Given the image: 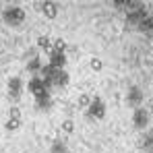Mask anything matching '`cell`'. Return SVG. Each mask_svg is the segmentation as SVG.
Masks as SVG:
<instances>
[{"mask_svg": "<svg viewBox=\"0 0 153 153\" xmlns=\"http://www.w3.org/2000/svg\"><path fill=\"white\" fill-rule=\"evenodd\" d=\"M2 17H4V23H6V25L19 27L25 21V10L19 8V6H10V8H6V10L2 13Z\"/></svg>", "mask_w": 153, "mask_h": 153, "instance_id": "1", "label": "cell"}, {"mask_svg": "<svg viewBox=\"0 0 153 153\" xmlns=\"http://www.w3.org/2000/svg\"><path fill=\"white\" fill-rule=\"evenodd\" d=\"M87 114H89L91 118H103V116H105V103H103L100 97H93L91 103H89V108H87Z\"/></svg>", "mask_w": 153, "mask_h": 153, "instance_id": "2", "label": "cell"}, {"mask_svg": "<svg viewBox=\"0 0 153 153\" xmlns=\"http://www.w3.org/2000/svg\"><path fill=\"white\" fill-rule=\"evenodd\" d=\"M21 93H23V81L19 76H10L8 79V97L17 102L21 97Z\"/></svg>", "mask_w": 153, "mask_h": 153, "instance_id": "3", "label": "cell"}, {"mask_svg": "<svg viewBox=\"0 0 153 153\" xmlns=\"http://www.w3.org/2000/svg\"><path fill=\"white\" fill-rule=\"evenodd\" d=\"M147 17V10H145V6H139V8H132V10H128V15H126V21L130 23V25H139L143 19Z\"/></svg>", "mask_w": 153, "mask_h": 153, "instance_id": "4", "label": "cell"}, {"mask_svg": "<svg viewBox=\"0 0 153 153\" xmlns=\"http://www.w3.org/2000/svg\"><path fill=\"white\" fill-rule=\"evenodd\" d=\"M132 122L137 128H145L149 122V114L143 110V108H134V114H132Z\"/></svg>", "mask_w": 153, "mask_h": 153, "instance_id": "5", "label": "cell"}, {"mask_svg": "<svg viewBox=\"0 0 153 153\" xmlns=\"http://www.w3.org/2000/svg\"><path fill=\"white\" fill-rule=\"evenodd\" d=\"M50 64L54 68H64L66 66V54L58 52V50H52L50 52Z\"/></svg>", "mask_w": 153, "mask_h": 153, "instance_id": "6", "label": "cell"}, {"mask_svg": "<svg viewBox=\"0 0 153 153\" xmlns=\"http://www.w3.org/2000/svg\"><path fill=\"white\" fill-rule=\"evenodd\" d=\"M42 10H44V17H48V19H56L58 17V4L54 2V0H44V4H42Z\"/></svg>", "mask_w": 153, "mask_h": 153, "instance_id": "7", "label": "cell"}, {"mask_svg": "<svg viewBox=\"0 0 153 153\" xmlns=\"http://www.w3.org/2000/svg\"><path fill=\"white\" fill-rule=\"evenodd\" d=\"M126 100H128V103H130V105L139 108V105L143 103V91H141L139 87H130V89H128Z\"/></svg>", "mask_w": 153, "mask_h": 153, "instance_id": "8", "label": "cell"}, {"mask_svg": "<svg viewBox=\"0 0 153 153\" xmlns=\"http://www.w3.org/2000/svg\"><path fill=\"white\" fill-rule=\"evenodd\" d=\"M27 89L35 95V93H39V91H44V89H50L46 83H44V79H39V76H33L29 83H27Z\"/></svg>", "mask_w": 153, "mask_h": 153, "instance_id": "9", "label": "cell"}, {"mask_svg": "<svg viewBox=\"0 0 153 153\" xmlns=\"http://www.w3.org/2000/svg\"><path fill=\"white\" fill-rule=\"evenodd\" d=\"M68 73L64 71V68H56V73H54V85L56 87H64V85H68Z\"/></svg>", "mask_w": 153, "mask_h": 153, "instance_id": "10", "label": "cell"}, {"mask_svg": "<svg viewBox=\"0 0 153 153\" xmlns=\"http://www.w3.org/2000/svg\"><path fill=\"white\" fill-rule=\"evenodd\" d=\"M137 27H139V31H143V33H147V35H153V17L147 15Z\"/></svg>", "mask_w": 153, "mask_h": 153, "instance_id": "11", "label": "cell"}, {"mask_svg": "<svg viewBox=\"0 0 153 153\" xmlns=\"http://www.w3.org/2000/svg\"><path fill=\"white\" fill-rule=\"evenodd\" d=\"M37 46H39V48H42L44 52H52V50H54V46H52V39H50V37H46V35L37 37Z\"/></svg>", "mask_w": 153, "mask_h": 153, "instance_id": "12", "label": "cell"}, {"mask_svg": "<svg viewBox=\"0 0 153 153\" xmlns=\"http://www.w3.org/2000/svg\"><path fill=\"white\" fill-rule=\"evenodd\" d=\"M42 66H44V64H42V60H39V58H31V60H29V64H27V71L35 75V73H39V71H42Z\"/></svg>", "mask_w": 153, "mask_h": 153, "instance_id": "13", "label": "cell"}, {"mask_svg": "<svg viewBox=\"0 0 153 153\" xmlns=\"http://www.w3.org/2000/svg\"><path fill=\"white\" fill-rule=\"evenodd\" d=\"M141 147H143L145 151H153V134H145V137H143Z\"/></svg>", "mask_w": 153, "mask_h": 153, "instance_id": "14", "label": "cell"}, {"mask_svg": "<svg viewBox=\"0 0 153 153\" xmlns=\"http://www.w3.org/2000/svg\"><path fill=\"white\" fill-rule=\"evenodd\" d=\"M52 153H68V149L62 141H54L52 143Z\"/></svg>", "mask_w": 153, "mask_h": 153, "instance_id": "15", "label": "cell"}, {"mask_svg": "<svg viewBox=\"0 0 153 153\" xmlns=\"http://www.w3.org/2000/svg\"><path fill=\"white\" fill-rule=\"evenodd\" d=\"M6 130H19L21 128V120L19 118H8V122H6Z\"/></svg>", "mask_w": 153, "mask_h": 153, "instance_id": "16", "label": "cell"}, {"mask_svg": "<svg viewBox=\"0 0 153 153\" xmlns=\"http://www.w3.org/2000/svg\"><path fill=\"white\" fill-rule=\"evenodd\" d=\"M91 95H87V93H83V95H79V105L81 108H89V103H91Z\"/></svg>", "mask_w": 153, "mask_h": 153, "instance_id": "17", "label": "cell"}, {"mask_svg": "<svg viewBox=\"0 0 153 153\" xmlns=\"http://www.w3.org/2000/svg\"><path fill=\"white\" fill-rule=\"evenodd\" d=\"M52 46H54V50H58V52H64V50H66V42H64V39H54V42H52Z\"/></svg>", "mask_w": 153, "mask_h": 153, "instance_id": "18", "label": "cell"}, {"mask_svg": "<svg viewBox=\"0 0 153 153\" xmlns=\"http://www.w3.org/2000/svg\"><path fill=\"white\" fill-rule=\"evenodd\" d=\"M62 130H64V132H73V130H75V122H73V120H64V122H62Z\"/></svg>", "mask_w": 153, "mask_h": 153, "instance_id": "19", "label": "cell"}, {"mask_svg": "<svg viewBox=\"0 0 153 153\" xmlns=\"http://www.w3.org/2000/svg\"><path fill=\"white\" fill-rule=\"evenodd\" d=\"M91 68H93V71H102L103 62L100 60V58H91Z\"/></svg>", "mask_w": 153, "mask_h": 153, "instance_id": "20", "label": "cell"}, {"mask_svg": "<svg viewBox=\"0 0 153 153\" xmlns=\"http://www.w3.org/2000/svg\"><path fill=\"white\" fill-rule=\"evenodd\" d=\"M37 108L39 110H44V112H48L52 108V100H44V102H37Z\"/></svg>", "mask_w": 153, "mask_h": 153, "instance_id": "21", "label": "cell"}, {"mask_svg": "<svg viewBox=\"0 0 153 153\" xmlns=\"http://www.w3.org/2000/svg\"><path fill=\"white\" fill-rule=\"evenodd\" d=\"M8 114H10V118H19V116H21V110H19V108H10Z\"/></svg>", "mask_w": 153, "mask_h": 153, "instance_id": "22", "label": "cell"}]
</instances>
